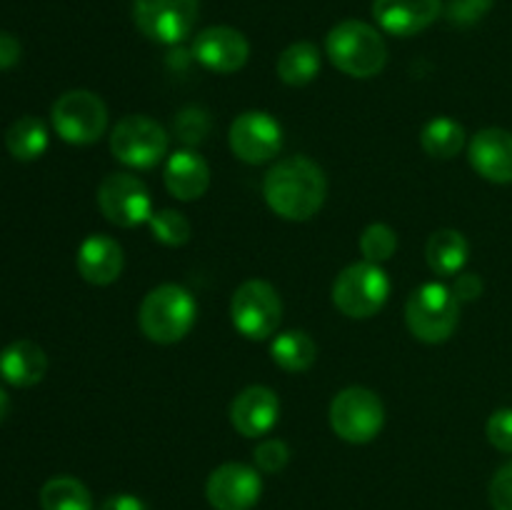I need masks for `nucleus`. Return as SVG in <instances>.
I'll use <instances>...</instances> for the list:
<instances>
[{
	"label": "nucleus",
	"instance_id": "obj_1",
	"mask_svg": "<svg viewBox=\"0 0 512 510\" xmlns=\"http://www.w3.org/2000/svg\"><path fill=\"white\" fill-rule=\"evenodd\" d=\"M263 198L275 215L303 223L323 208L328 198V178L315 160L290 155L265 173Z\"/></svg>",
	"mask_w": 512,
	"mask_h": 510
},
{
	"label": "nucleus",
	"instance_id": "obj_2",
	"mask_svg": "<svg viewBox=\"0 0 512 510\" xmlns=\"http://www.w3.org/2000/svg\"><path fill=\"white\" fill-rule=\"evenodd\" d=\"M325 53L340 73L350 78H375L388 63V45L373 25L343 20L325 38Z\"/></svg>",
	"mask_w": 512,
	"mask_h": 510
},
{
	"label": "nucleus",
	"instance_id": "obj_3",
	"mask_svg": "<svg viewBox=\"0 0 512 510\" xmlns=\"http://www.w3.org/2000/svg\"><path fill=\"white\" fill-rule=\"evenodd\" d=\"M198 305L193 293L178 283H163L150 290L138 310V325L148 340L173 345L193 330Z\"/></svg>",
	"mask_w": 512,
	"mask_h": 510
},
{
	"label": "nucleus",
	"instance_id": "obj_4",
	"mask_svg": "<svg viewBox=\"0 0 512 510\" xmlns=\"http://www.w3.org/2000/svg\"><path fill=\"white\" fill-rule=\"evenodd\" d=\"M460 320V300L443 283H425L413 290L405 303V323L418 340L430 345L445 343Z\"/></svg>",
	"mask_w": 512,
	"mask_h": 510
},
{
	"label": "nucleus",
	"instance_id": "obj_5",
	"mask_svg": "<svg viewBox=\"0 0 512 510\" xmlns=\"http://www.w3.org/2000/svg\"><path fill=\"white\" fill-rule=\"evenodd\" d=\"M390 298V278L378 263H353L333 283V303L343 315L365 320L378 315Z\"/></svg>",
	"mask_w": 512,
	"mask_h": 510
},
{
	"label": "nucleus",
	"instance_id": "obj_6",
	"mask_svg": "<svg viewBox=\"0 0 512 510\" xmlns=\"http://www.w3.org/2000/svg\"><path fill=\"white\" fill-rule=\"evenodd\" d=\"M330 428L340 440L353 445L370 443L380 435L385 425V405L370 388H353L340 390L333 398L328 410Z\"/></svg>",
	"mask_w": 512,
	"mask_h": 510
},
{
	"label": "nucleus",
	"instance_id": "obj_7",
	"mask_svg": "<svg viewBox=\"0 0 512 510\" xmlns=\"http://www.w3.org/2000/svg\"><path fill=\"white\" fill-rule=\"evenodd\" d=\"M168 130L148 115H125L110 133V153L128 168H155L168 155Z\"/></svg>",
	"mask_w": 512,
	"mask_h": 510
},
{
	"label": "nucleus",
	"instance_id": "obj_8",
	"mask_svg": "<svg viewBox=\"0 0 512 510\" xmlns=\"http://www.w3.org/2000/svg\"><path fill=\"white\" fill-rule=\"evenodd\" d=\"M230 320L248 340H268L283 320V300L268 280H245L230 300Z\"/></svg>",
	"mask_w": 512,
	"mask_h": 510
},
{
	"label": "nucleus",
	"instance_id": "obj_9",
	"mask_svg": "<svg viewBox=\"0 0 512 510\" xmlns=\"http://www.w3.org/2000/svg\"><path fill=\"white\" fill-rule=\"evenodd\" d=\"M50 120H53L55 133L65 143L93 145L103 138L108 128V108L93 90H68L53 103Z\"/></svg>",
	"mask_w": 512,
	"mask_h": 510
},
{
	"label": "nucleus",
	"instance_id": "obj_10",
	"mask_svg": "<svg viewBox=\"0 0 512 510\" xmlns=\"http://www.w3.org/2000/svg\"><path fill=\"white\" fill-rule=\"evenodd\" d=\"M98 208L105 220L118 228H135L148 223L153 210L150 190L138 175L110 173L98 185Z\"/></svg>",
	"mask_w": 512,
	"mask_h": 510
},
{
	"label": "nucleus",
	"instance_id": "obj_11",
	"mask_svg": "<svg viewBox=\"0 0 512 510\" xmlns=\"http://www.w3.org/2000/svg\"><path fill=\"white\" fill-rule=\"evenodd\" d=\"M200 0H133V20L140 33L160 45L183 43L195 28Z\"/></svg>",
	"mask_w": 512,
	"mask_h": 510
},
{
	"label": "nucleus",
	"instance_id": "obj_12",
	"mask_svg": "<svg viewBox=\"0 0 512 510\" xmlns=\"http://www.w3.org/2000/svg\"><path fill=\"white\" fill-rule=\"evenodd\" d=\"M230 150L248 165H263L283 148V128L265 110H248L230 123Z\"/></svg>",
	"mask_w": 512,
	"mask_h": 510
},
{
	"label": "nucleus",
	"instance_id": "obj_13",
	"mask_svg": "<svg viewBox=\"0 0 512 510\" xmlns=\"http://www.w3.org/2000/svg\"><path fill=\"white\" fill-rule=\"evenodd\" d=\"M263 495L258 468L245 463H223L208 475L205 498L215 510H250Z\"/></svg>",
	"mask_w": 512,
	"mask_h": 510
},
{
	"label": "nucleus",
	"instance_id": "obj_14",
	"mask_svg": "<svg viewBox=\"0 0 512 510\" xmlns=\"http://www.w3.org/2000/svg\"><path fill=\"white\" fill-rule=\"evenodd\" d=\"M193 55L203 68L213 73H238L250 58V43L240 30L230 25H210L193 40Z\"/></svg>",
	"mask_w": 512,
	"mask_h": 510
},
{
	"label": "nucleus",
	"instance_id": "obj_15",
	"mask_svg": "<svg viewBox=\"0 0 512 510\" xmlns=\"http://www.w3.org/2000/svg\"><path fill=\"white\" fill-rule=\"evenodd\" d=\"M280 418V400L268 385H248L230 403V423L245 438H260L275 428Z\"/></svg>",
	"mask_w": 512,
	"mask_h": 510
},
{
	"label": "nucleus",
	"instance_id": "obj_16",
	"mask_svg": "<svg viewBox=\"0 0 512 510\" xmlns=\"http://www.w3.org/2000/svg\"><path fill=\"white\" fill-rule=\"evenodd\" d=\"M468 158L475 173L490 183H512V133L505 128H483L470 138Z\"/></svg>",
	"mask_w": 512,
	"mask_h": 510
},
{
	"label": "nucleus",
	"instance_id": "obj_17",
	"mask_svg": "<svg viewBox=\"0 0 512 510\" xmlns=\"http://www.w3.org/2000/svg\"><path fill=\"white\" fill-rule=\"evenodd\" d=\"M440 0H375L373 15L390 35L410 38L428 30L440 18Z\"/></svg>",
	"mask_w": 512,
	"mask_h": 510
},
{
	"label": "nucleus",
	"instance_id": "obj_18",
	"mask_svg": "<svg viewBox=\"0 0 512 510\" xmlns=\"http://www.w3.org/2000/svg\"><path fill=\"white\" fill-rule=\"evenodd\" d=\"M123 248L115 238L105 233H93L80 243L75 265L85 283L90 285H110L123 273Z\"/></svg>",
	"mask_w": 512,
	"mask_h": 510
},
{
	"label": "nucleus",
	"instance_id": "obj_19",
	"mask_svg": "<svg viewBox=\"0 0 512 510\" xmlns=\"http://www.w3.org/2000/svg\"><path fill=\"white\" fill-rule=\"evenodd\" d=\"M165 188L173 198L190 203V200H198L208 193L210 188V165L205 163L203 155H198L195 150L183 148L175 150L168 158L163 170Z\"/></svg>",
	"mask_w": 512,
	"mask_h": 510
},
{
	"label": "nucleus",
	"instance_id": "obj_20",
	"mask_svg": "<svg viewBox=\"0 0 512 510\" xmlns=\"http://www.w3.org/2000/svg\"><path fill=\"white\" fill-rule=\"evenodd\" d=\"M48 373V355L33 340H15L0 353V375L15 388L38 385Z\"/></svg>",
	"mask_w": 512,
	"mask_h": 510
},
{
	"label": "nucleus",
	"instance_id": "obj_21",
	"mask_svg": "<svg viewBox=\"0 0 512 510\" xmlns=\"http://www.w3.org/2000/svg\"><path fill=\"white\" fill-rule=\"evenodd\" d=\"M468 258H470V243L460 230H453V228L435 230V233L428 238V245H425V260H428V268L433 270L435 275H443V278L463 273Z\"/></svg>",
	"mask_w": 512,
	"mask_h": 510
},
{
	"label": "nucleus",
	"instance_id": "obj_22",
	"mask_svg": "<svg viewBox=\"0 0 512 510\" xmlns=\"http://www.w3.org/2000/svg\"><path fill=\"white\" fill-rule=\"evenodd\" d=\"M270 355L285 373H305L318 360V345L305 330H285L270 343Z\"/></svg>",
	"mask_w": 512,
	"mask_h": 510
},
{
	"label": "nucleus",
	"instance_id": "obj_23",
	"mask_svg": "<svg viewBox=\"0 0 512 510\" xmlns=\"http://www.w3.org/2000/svg\"><path fill=\"white\" fill-rule=\"evenodd\" d=\"M278 78L283 80L290 88H300V85H308L318 78L320 73V53L313 43L308 40H298V43L288 45V48L280 53L278 65Z\"/></svg>",
	"mask_w": 512,
	"mask_h": 510
},
{
	"label": "nucleus",
	"instance_id": "obj_24",
	"mask_svg": "<svg viewBox=\"0 0 512 510\" xmlns=\"http://www.w3.org/2000/svg\"><path fill=\"white\" fill-rule=\"evenodd\" d=\"M5 148L15 160H38L48 150V128L35 115H23L5 130Z\"/></svg>",
	"mask_w": 512,
	"mask_h": 510
},
{
	"label": "nucleus",
	"instance_id": "obj_25",
	"mask_svg": "<svg viewBox=\"0 0 512 510\" xmlns=\"http://www.w3.org/2000/svg\"><path fill=\"white\" fill-rule=\"evenodd\" d=\"M40 508L43 510H93V495L83 480L58 475L40 488Z\"/></svg>",
	"mask_w": 512,
	"mask_h": 510
},
{
	"label": "nucleus",
	"instance_id": "obj_26",
	"mask_svg": "<svg viewBox=\"0 0 512 510\" xmlns=\"http://www.w3.org/2000/svg\"><path fill=\"white\" fill-rule=\"evenodd\" d=\"M420 145L428 155L440 160H450L465 148V128L453 118H433L425 123L423 133H420Z\"/></svg>",
	"mask_w": 512,
	"mask_h": 510
},
{
	"label": "nucleus",
	"instance_id": "obj_27",
	"mask_svg": "<svg viewBox=\"0 0 512 510\" xmlns=\"http://www.w3.org/2000/svg\"><path fill=\"white\" fill-rule=\"evenodd\" d=\"M150 225V233L158 243L168 245V248H178V245H185L193 235V225L190 220L185 218L180 210L173 208H163V210H155L148 220Z\"/></svg>",
	"mask_w": 512,
	"mask_h": 510
},
{
	"label": "nucleus",
	"instance_id": "obj_28",
	"mask_svg": "<svg viewBox=\"0 0 512 510\" xmlns=\"http://www.w3.org/2000/svg\"><path fill=\"white\" fill-rule=\"evenodd\" d=\"M398 250V233L385 223H373L360 235V253L368 263H385Z\"/></svg>",
	"mask_w": 512,
	"mask_h": 510
},
{
	"label": "nucleus",
	"instance_id": "obj_29",
	"mask_svg": "<svg viewBox=\"0 0 512 510\" xmlns=\"http://www.w3.org/2000/svg\"><path fill=\"white\" fill-rule=\"evenodd\" d=\"M210 115L208 110L198 108V105H190V108H183L175 118V135L183 140L188 148L203 143L210 133Z\"/></svg>",
	"mask_w": 512,
	"mask_h": 510
},
{
	"label": "nucleus",
	"instance_id": "obj_30",
	"mask_svg": "<svg viewBox=\"0 0 512 510\" xmlns=\"http://www.w3.org/2000/svg\"><path fill=\"white\" fill-rule=\"evenodd\" d=\"M253 460L255 468H258L260 473H280L290 460L288 443L280 438L263 440V443H258V448L253 450Z\"/></svg>",
	"mask_w": 512,
	"mask_h": 510
},
{
	"label": "nucleus",
	"instance_id": "obj_31",
	"mask_svg": "<svg viewBox=\"0 0 512 510\" xmlns=\"http://www.w3.org/2000/svg\"><path fill=\"white\" fill-rule=\"evenodd\" d=\"M493 8V0H453L448 5V20L460 28H470L478 20H483L485 15Z\"/></svg>",
	"mask_w": 512,
	"mask_h": 510
},
{
	"label": "nucleus",
	"instance_id": "obj_32",
	"mask_svg": "<svg viewBox=\"0 0 512 510\" xmlns=\"http://www.w3.org/2000/svg\"><path fill=\"white\" fill-rule=\"evenodd\" d=\"M485 433L493 448L500 453H512V408H500L490 415Z\"/></svg>",
	"mask_w": 512,
	"mask_h": 510
},
{
	"label": "nucleus",
	"instance_id": "obj_33",
	"mask_svg": "<svg viewBox=\"0 0 512 510\" xmlns=\"http://www.w3.org/2000/svg\"><path fill=\"white\" fill-rule=\"evenodd\" d=\"M490 505L493 510H512V460L498 468V473L490 480Z\"/></svg>",
	"mask_w": 512,
	"mask_h": 510
},
{
	"label": "nucleus",
	"instance_id": "obj_34",
	"mask_svg": "<svg viewBox=\"0 0 512 510\" xmlns=\"http://www.w3.org/2000/svg\"><path fill=\"white\" fill-rule=\"evenodd\" d=\"M453 293L460 303H473V300H478L483 295V280L475 273H460L455 278Z\"/></svg>",
	"mask_w": 512,
	"mask_h": 510
},
{
	"label": "nucleus",
	"instance_id": "obj_35",
	"mask_svg": "<svg viewBox=\"0 0 512 510\" xmlns=\"http://www.w3.org/2000/svg\"><path fill=\"white\" fill-rule=\"evenodd\" d=\"M20 43L15 35L5 33V30H0V70H8L13 68L15 63L20 60Z\"/></svg>",
	"mask_w": 512,
	"mask_h": 510
},
{
	"label": "nucleus",
	"instance_id": "obj_36",
	"mask_svg": "<svg viewBox=\"0 0 512 510\" xmlns=\"http://www.w3.org/2000/svg\"><path fill=\"white\" fill-rule=\"evenodd\" d=\"M98 510H150V505L145 503V500H140L138 495L118 493V495H110Z\"/></svg>",
	"mask_w": 512,
	"mask_h": 510
},
{
	"label": "nucleus",
	"instance_id": "obj_37",
	"mask_svg": "<svg viewBox=\"0 0 512 510\" xmlns=\"http://www.w3.org/2000/svg\"><path fill=\"white\" fill-rule=\"evenodd\" d=\"M8 410H10V400H8V395H5V390L0 388V423H3V420H5Z\"/></svg>",
	"mask_w": 512,
	"mask_h": 510
}]
</instances>
